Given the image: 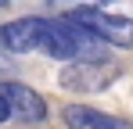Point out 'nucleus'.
Returning <instances> with one entry per match:
<instances>
[{
	"mask_svg": "<svg viewBox=\"0 0 133 129\" xmlns=\"http://www.w3.org/2000/svg\"><path fill=\"white\" fill-rule=\"evenodd\" d=\"M43 54L58 58L68 64H83V61H108L104 58V43L97 40L90 29H83L76 18H54L47 25V40H43Z\"/></svg>",
	"mask_w": 133,
	"mask_h": 129,
	"instance_id": "1",
	"label": "nucleus"
},
{
	"mask_svg": "<svg viewBox=\"0 0 133 129\" xmlns=\"http://www.w3.org/2000/svg\"><path fill=\"white\" fill-rule=\"evenodd\" d=\"M68 18H76L83 29H90L104 47H119V50H130L133 47V18L108 15L101 7H72Z\"/></svg>",
	"mask_w": 133,
	"mask_h": 129,
	"instance_id": "2",
	"label": "nucleus"
},
{
	"mask_svg": "<svg viewBox=\"0 0 133 129\" xmlns=\"http://www.w3.org/2000/svg\"><path fill=\"white\" fill-rule=\"evenodd\" d=\"M119 75H122V68L115 61H83V64H65L58 83L61 90H72V93H101Z\"/></svg>",
	"mask_w": 133,
	"mask_h": 129,
	"instance_id": "3",
	"label": "nucleus"
},
{
	"mask_svg": "<svg viewBox=\"0 0 133 129\" xmlns=\"http://www.w3.org/2000/svg\"><path fill=\"white\" fill-rule=\"evenodd\" d=\"M47 18H15L0 29V43L11 50V54H29V50H43V40H47Z\"/></svg>",
	"mask_w": 133,
	"mask_h": 129,
	"instance_id": "4",
	"label": "nucleus"
},
{
	"mask_svg": "<svg viewBox=\"0 0 133 129\" xmlns=\"http://www.w3.org/2000/svg\"><path fill=\"white\" fill-rule=\"evenodd\" d=\"M0 93L7 97L11 104V115L22 118V122H43L47 118V101L32 90V86H22V83H0Z\"/></svg>",
	"mask_w": 133,
	"mask_h": 129,
	"instance_id": "5",
	"label": "nucleus"
},
{
	"mask_svg": "<svg viewBox=\"0 0 133 129\" xmlns=\"http://www.w3.org/2000/svg\"><path fill=\"white\" fill-rule=\"evenodd\" d=\"M61 118L68 129H133V122L108 115V111H97V108H87V104H68L61 111Z\"/></svg>",
	"mask_w": 133,
	"mask_h": 129,
	"instance_id": "6",
	"label": "nucleus"
},
{
	"mask_svg": "<svg viewBox=\"0 0 133 129\" xmlns=\"http://www.w3.org/2000/svg\"><path fill=\"white\" fill-rule=\"evenodd\" d=\"M7 118H15V115H11V104H7V97L0 93V122H7Z\"/></svg>",
	"mask_w": 133,
	"mask_h": 129,
	"instance_id": "7",
	"label": "nucleus"
}]
</instances>
